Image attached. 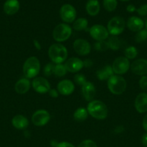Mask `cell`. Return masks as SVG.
<instances>
[{"label": "cell", "instance_id": "33", "mask_svg": "<svg viewBox=\"0 0 147 147\" xmlns=\"http://www.w3.org/2000/svg\"><path fill=\"white\" fill-rule=\"evenodd\" d=\"M74 81L77 85H80V86H83L84 83H86V77L82 74H76L74 76Z\"/></svg>", "mask_w": 147, "mask_h": 147}, {"label": "cell", "instance_id": "39", "mask_svg": "<svg viewBox=\"0 0 147 147\" xmlns=\"http://www.w3.org/2000/svg\"><path fill=\"white\" fill-rule=\"evenodd\" d=\"M141 143L144 147H147V133H145L141 138Z\"/></svg>", "mask_w": 147, "mask_h": 147}, {"label": "cell", "instance_id": "24", "mask_svg": "<svg viewBox=\"0 0 147 147\" xmlns=\"http://www.w3.org/2000/svg\"><path fill=\"white\" fill-rule=\"evenodd\" d=\"M88 116V111L84 108L81 107L76 109L74 113V119L77 122L84 121Z\"/></svg>", "mask_w": 147, "mask_h": 147}, {"label": "cell", "instance_id": "20", "mask_svg": "<svg viewBox=\"0 0 147 147\" xmlns=\"http://www.w3.org/2000/svg\"><path fill=\"white\" fill-rule=\"evenodd\" d=\"M30 88V82L27 78L20 79L14 86L15 91L19 94H24Z\"/></svg>", "mask_w": 147, "mask_h": 147}, {"label": "cell", "instance_id": "4", "mask_svg": "<svg viewBox=\"0 0 147 147\" xmlns=\"http://www.w3.org/2000/svg\"><path fill=\"white\" fill-rule=\"evenodd\" d=\"M40 61L36 57H30L23 65V73L26 78H33L40 72Z\"/></svg>", "mask_w": 147, "mask_h": 147}, {"label": "cell", "instance_id": "16", "mask_svg": "<svg viewBox=\"0 0 147 147\" xmlns=\"http://www.w3.org/2000/svg\"><path fill=\"white\" fill-rule=\"evenodd\" d=\"M74 85L70 80H63L58 84L57 90L59 93L63 96H69L74 90Z\"/></svg>", "mask_w": 147, "mask_h": 147}, {"label": "cell", "instance_id": "14", "mask_svg": "<svg viewBox=\"0 0 147 147\" xmlns=\"http://www.w3.org/2000/svg\"><path fill=\"white\" fill-rule=\"evenodd\" d=\"M66 70L70 73H77L84 67V63L78 57H71L65 63Z\"/></svg>", "mask_w": 147, "mask_h": 147}, {"label": "cell", "instance_id": "26", "mask_svg": "<svg viewBox=\"0 0 147 147\" xmlns=\"http://www.w3.org/2000/svg\"><path fill=\"white\" fill-rule=\"evenodd\" d=\"M108 45H109V47L112 50H118L120 49L121 46V42L116 36H112V37L109 39L108 41Z\"/></svg>", "mask_w": 147, "mask_h": 147}, {"label": "cell", "instance_id": "28", "mask_svg": "<svg viewBox=\"0 0 147 147\" xmlns=\"http://www.w3.org/2000/svg\"><path fill=\"white\" fill-rule=\"evenodd\" d=\"M117 0H103V6L105 9L108 11H112L116 9Z\"/></svg>", "mask_w": 147, "mask_h": 147}, {"label": "cell", "instance_id": "27", "mask_svg": "<svg viewBox=\"0 0 147 147\" xmlns=\"http://www.w3.org/2000/svg\"><path fill=\"white\" fill-rule=\"evenodd\" d=\"M125 55L126 58L134 59L138 55V50L133 46H129L125 50Z\"/></svg>", "mask_w": 147, "mask_h": 147}, {"label": "cell", "instance_id": "19", "mask_svg": "<svg viewBox=\"0 0 147 147\" xmlns=\"http://www.w3.org/2000/svg\"><path fill=\"white\" fill-rule=\"evenodd\" d=\"M3 9L8 15H13L20 9V2L18 0H7L3 6Z\"/></svg>", "mask_w": 147, "mask_h": 147}, {"label": "cell", "instance_id": "31", "mask_svg": "<svg viewBox=\"0 0 147 147\" xmlns=\"http://www.w3.org/2000/svg\"><path fill=\"white\" fill-rule=\"evenodd\" d=\"M147 40V30H141L137 32L135 36V40L137 42H142Z\"/></svg>", "mask_w": 147, "mask_h": 147}, {"label": "cell", "instance_id": "32", "mask_svg": "<svg viewBox=\"0 0 147 147\" xmlns=\"http://www.w3.org/2000/svg\"><path fill=\"white\" fill-rule=\"evenodd\" d=\"M55 65L52 63H48L43 68V73L46 76H50L54 73Z\"/></svg>", "mask_w": 147, "mask_h": 147}, {"label": "cell", "instance_id": "21", "mask_svg": "<svg viewBox=\"0 0 147 147\" xmlns=\"http://www.w3.org/2000/svg\"><path fill=\"white\" fill-rule=\"evenodd\" d=\"M12 123L13 126L17 129H24L28 126L29 121L27 118L22 115L18 114L14 116L12 120Z\"/></svg>", "mask_w": 147, "mask_h": 147}, {"label": "cell", "instance_id": "34", "mask_svg": "<svg viewBox=\"0 0 147 147\" xmlns=\"http://www.w3.org/2000/svg\"><path fill=\"white\" fill-rule=\"evenodd\" d=\"M78 147H97V146L95 142L87 139L81 142Z\"/></svg>", "mask_w": 147, "mask_h": 147}, {"label": "cell", "instance_id": "11", "mask_svg": "<svg viewBox=\"0 0 147 147\" xmlns=\"http://www.w3.org/2000/svg\"><path fill=\"white\" fill-rule=\"evenodd\" d=\"M33 89L38 93H48L50 89V83L44 78H35L32 83Z\"/></svg>", "mask_w": 147, "mask_h": 147}, {"label": "cell", "instance_id": "17", "mask_svg": "<svg viewBox=\"0 0 147 147\" xmlns=\"http://www.w3.org/2000/svg\"><path fill=\"white\" fill-rule=\"evenodd\" d=\"M82 92L85 100L87 101H92L96 95V88L93 83L86 82L82 86Z\"/></svg>", "mask_w": 147, "mask_h": 147}, {"label": "cell", "instance_id": "36", "mask_svg": "<svg viewBox=\"0 0 147 147\" xmlns=\"http://www.w3.org/2000/svg\"><path fill=\"white\" fill-rule=\"evenodd\" d=\"M136 11L140 16H146L147 15V4H143L139 8L136 9Z\"/></svg>", "mask_w": 147, "mask_h": 147}, {"label": "cell", "instance_id": "41", "mask_svg": "<svg viewBox=\"0 0 147 147\" xmlns=\"http://www.w3.org/2000/svg\"><path fill=\"white\" fill-rule=\"evenodd\" d=\"M84 63V66H85V67H91V66H92V65H93V63H92V60H85L84 61H83Z\"/></svg>", "mask_w": 147, "mask_h": 147}, {"label": "cell", "instance_id": "38", "mask_svg": "<svg viewBox=\"0 0 147 147\" xmlns=\"http://www.w3.org/2000/svg\"><path fill=\"white\" fill-rule=\"evenodd\" d=\"M48 93L52 98H57L59 96V91L56 90V89H50Z\"/></svg>", "mask_w": 147, "mask_h": 147}, {"label": "cell", "instance_id": "1", "mask_svg": "<svg viewBox=\"0 0 147 147\" xmlns=\"http://www.w3.org/2000/svg\"><path fill=\"white\" fill-rule=\"evenodd\" d=\"M87 111L92 117L99 120L106 119L108 114V107L100 100H92L87 106Z\"/></svg>", "mask_w": 147, "mask_h": 147}, {"label": "cell", "instance_id": "23", "mask_svg": "<svg viewBox=\"0 0 147 147\" xmlns=\"http://www.w3.org/2000/svg\"><path fill=\"white\" fill-rule=\"evenodd\" d=\"M100 9L99 1L97 0H89L86 4V10L91 16H96Z\"/></svg>", "mask_w": 147, "mask_h": 147}, {"label": "cell", "instance_id": "42", "mask_svg": "<svg viewBox=\"0 0 147 147\" xmlns=\"http://www.w3.org/2000/svg\"><path fill=\"white\" fill-rule=\"evenodd\" d=\"M126 9L128 12H133V11H135V10H136V9H135V6L134 5H133V4H129V5L127 7Z\"/></svg>", "mask_w": 147, "mask_h": 147}, {"label": "cell", "instance_id": "3", "mask_svg": "<svg viewBox=\"0 0 147 147\" xmlns=\"http://www.w3.org/2000/svg\"><path fill=\"white\" fill-rule=\"evenodd\" d=\"M126 86L125 78L118 75H113L108 80V89L112 94H122L126 89Z\"/></svg>", "mask_w": 147, "mask_h": 147}, {"label": "cell", "instance_id": "40", "mask_svg": "<svg viewBox=\"0 0 147 147\" xmlns=\"http://www.w3.org/2000/svg\"><path fill=\"white\" fill-rule=\"evenodd\" d=\"M142 125L144 130H145L146 131H147V114L146 115V116L144 117V119H143Z\"/></svg>", "mask_w": 147, "mask_h": 147}, {"label": "cell", "instance_id": "5", "mask_svg": "<svg viewBox=\"0 0 147 147\" xmlns=\"http://www.w3.org/2000/svg\"><path fill=\"white\" fill-rule=\"evenodd\" d=\"M71 32V28L67 24H64V23L59 24L53 30V39L59 42H64L70 37Z\"/></svg>", "mask_w": 147, "mask_h": 147}, {"label": "cell", "instance_id": "6", "mask_svg": "<svg viewBox=\"0 0 147 147\" xmlns=\"http://www.w3.org/2000/svg\"><path fill=\"white\" fill-rule=\"evenodd\" d=\"M125 27V20L121 17H112L108 24V31L112 36H118L123 32Z\"/></svg>", "mask_w": 147, "mask_h": 147}, {"label": "cell", "instance_id": "22", "mask_svg": "<svg viewBox=\"0 0 147 147\" xmlns=\"http://www.w3.org/2000/svg\"><path fill=\"white\" fill-rule=\"evenodd\" d=\"M113 73L114 72L112 70V66L106 65L97 72V76L99 80H106L112 77L113 76Z\"/></svg>", "mask_w": 147, "mask_h": 147}, {"label": "cell", "instance_id": "7", "mask_svg": "<svg viewBox=\"0 0 147 147\" xmlns=\"http://www.w3.org/2000/svg\"><path fill=\"white\" fill-rule=\"evenodd\" d=\"M131 65L129 60L125 57H118L114 60L112 68L115 74L120 76L125 74L129 70Z\"/></svg>", "mask_w": 147, "mask_h": 147}, {"label": "cell", "instance_id": "13", "mask_svg": "<svg viewBox=\"0 0 147 147\" xmlns=\"http://www.w3.org/2000/svg\"><path fill=\"white\" fill-rule=\"evenodd\" d=\"M131 71L138 76H145L147 74V60L138 59L135 60L131 65Z\"/></svg>", "mask_w": 147, "mask_h": 147}, {"label": "cell", "instance_id": "30", "mask_svg": "<svg viewBox=\"0 0 147 147\" xmlns=\"http://www.w3.org/2000/svg\"><path fill=\"white\" fill-rule=\"evenodd\" d=\"M109 48V45L108 42L105 40L104 41H98L95 44V49L99 52H105Z\"/></svg>", "mask_w": 147, "mask_h": 147}, {"label": "cell", "instance_id": "44", "mask_svg": "<svg viewBox=\"0 0 147 147\" xmlns=\"http://www.w3.org/2000/svg\"><path fill=\"white\" fill-rule=\"evenodd\" d=\"M145 27H146V30H147V20H146V22H145Z\"/></svg>", "mask_w": 147, "mask_h": 147}, {"label": "cell", "instance_id": "18", "mask_svg": "<svg viewBox=\"0 0 147 147\" xmlns=\"http://www.w3.org/2000/svg\"><path fill=\"white\" fill-rule=\"evenodd\" d=\"M127 27L130 30L138 32L140 30H143L144 27V22L141 18L138 17H131L127 21Z\"/></svg>", "mask_w": 147, "mask_h": 147}, {"label": "cell", "instance_id": "2", "mask_svg": "<svg viewBox=\"0 0 147 147\" xmlns=\"http://www.w3.org/2000/svg\"><path fill=\"white\" fill-rule=\"evenodd\" d=\"M48 56L53 63L61 64L68 57L67 49L59 43L53 44L49 47Z\"/></svg>", "mask_w": 147, "mask_h": 147}, {"label": "cell", "instance_id": "45", "mask_svg": "<svg viewBox=\"0 0 147 147\" xmlns=\"http://www.w3.org/2000/svg\"><path fill=\"white\" fill-rule=\"evenodd\" d=\"M120 1H128V0H120Z\"/></svg>", "mask_w": 147, "mask_h": 147}, {"label": "cell", "instance_id": "35", "mask_svg": "<svg viewBox=\"0 0 147 147\" xmlns=\"http://www.w3.org/2000/svg\"><path fill=\"white\" fill-rule=\"evenodd\" d=\"M140 88L144 91H147V76H142L139 80Z\"/></svg>", "mask_w": 147, "mask_h": 147}, {"label": "cell", "instance_id": "25", "mask_svg": "<svg viewBox=\"0 0 147 147\" xmlns=\"http://www.w3.org/2000/svg\"><path fill=\"white\" fill-rule=\"evenodd\" d=\"M88 21L85 18H79L75 20L73 24V28L76 31H82L87 28Z\"/></svg>", "mask_w": 147, "mask_h": 147}, {"label": "cell", "instance_id": "12", "mask_svg": "<svg viewBox=\"0 0 147 147\" xmlns=\"http://www.w3.org/2000/svg\"><path fill=\"white\" fill-rule=\"evenodd\" d=\"M74 51L79 55H86L91 51V46L87 41L83 39H77L73 44Z\"/></svg>", "mask_w": 147, "mask_h": 147}, {"label": "cell", "instance_id": "10", "mask_svg": "<svg viewBox=\"0 0 147 147\" xmlns=\"http://www.w3.org/2000/svg\"><path fill=\"white\" fill-rule=\"evenodd\" d=\"M50 116L46 110H38L32 116V122L36 126H43L48 123Z\"/></svg>", "mask_w": 147, "mask_h": 147}, {"label": "cell", "instance_id": "43", "mask_svg": "<svg viewBox=\"0 0 147 147\" xmlns=\"http://www.w3.org/2000/svg\"><path fill=\"white\" fill-rule=\"evenodd\" d=\"M34 45L35 46L36 49H37V50H40V48H41V47H40V43H39V42L37 41V40H34Z\"/></svg>", "mask_w": 147, "mask_h": 147}, {"label": "cell", "instance_id": "15", "mask_svg": "<svg viewBox=\"0 0 147 147\" xmlns=\"http://www.w3.org/2000/svg\"><path fill=\"white\" fill-rule=\"evenodd\" d=\"M134 106L138 113H144L147 112V93H139L135 98Z\"/></svg>", "mask_w": 147, "mask_h": 147}, {"label": "cell", "instance_id": "37", "mask_svg": "<svg viewBox=\"0 0 147 147\" xmlns=\"http://www.w3.org/2000/svg\"><path fill=\"white\" fill-rule=\"evenodd\" d=\"M56 147H75L72 144L66 142H62L60 143L57 144Z\"/></svg>", "mask_w": 147, "mask_h": 147}, {"label": "cell", "instance_id": "8", "mask_svg": "<svg viewBox=\"0 0 147 147\" xmlns=\"http://www.w3.org/2000/svg\"><path fill=\"white\" fill-rule=\"evenodd\" d=\"M60 17L63 22L71 23L75 20L76 11L74 7L71 4H63L60 9Z\"/></svg>", "mask_w": 147, "mask_h": 147}, {"label": "cell", "instance_id": "29", "mask_svg": "<svg viewBox=\"0 0 147 147\" xmlns=\"http://www.w3.org/2000/svg\"><path fill=\"white\" fill-rule=\"evenodd\" d=\"M66 72H67V70H66L64 65L56 64V65H55L53 74L58 77H62V76H64L66 75Z\"/></svg>", "mask_w": 147, "mask_h": 147}, {"label": "cell", "instance_id": "9", "mask_svg": "<svg viewBox=\"0 0 147 147\" xmlns=\"http://www.w3.org/2000/svg\"><path fill=\"white\" fill-rule=\"evenodd\" d=\"M90 36L97 41H104L109 35L108 29L100 24H95L89 30Z\"/></svg>", "mask_w": 147, "mask_h": 147}]
</instances>
